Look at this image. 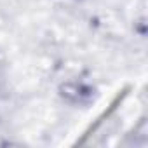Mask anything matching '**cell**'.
I'll use <instances>...</instances> for the list:
<instances>
[{
	"instance_id": "obj_1",
	"label": "cell",
	"mask_w": 148,
	"mask_h": 148,
	"mask_svg": "<svg viewBox=\"0 0 148 148\" xmlns=\"http://www.w3.org/2000/svg\"><path fill=\"white\" fill-rule=\"evenodd\" d=\"M61 96L66 98L68 101L80 103V101H84V98L87 96V92H84V87L79 86V84H66V86L61 87Z\"/></svg>"
}]
</instances>
